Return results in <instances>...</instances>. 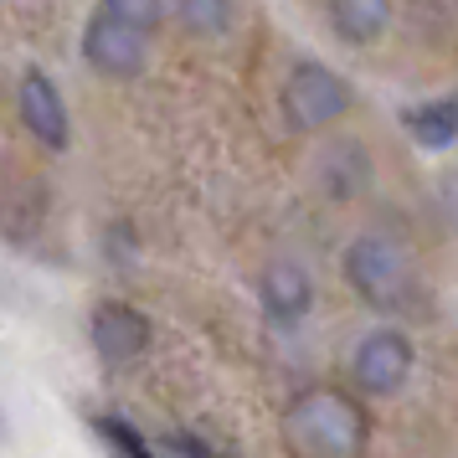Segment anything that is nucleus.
Segmentation results:
<instances>
[{
  "instance_id": "f257e3e1",
  "label": "nucleus",
  "mask_w": 458,
  "mask_h": 458,
  "mask_svg": "<svg viewBox=\"0 0 458 458\" xmlns=\"http://www.w3.org/2000/svg\"><path fill=\"white\" fill-rule=\"evenodd\" d=\"M284 443L293 458H360L371 443V417L340 386H304L284 412Z\"/></svg>"
},
{
  "instance_id": "f03ea898",
  "label": "nucleus",
  "mask_w": 458,
  "mask_h": 458,
  "mask_svg": "<svg viewBox=\"0 0 458 458\" xmlns=\"http://www.w3.org/2000/svg\"><path fill=\"white\" fill-rule=\"evenodd\" d=\"M345 284L371 310H407L412 263H407V252L396 248L392 237L366 232V237H355L351 248H345Z\"/></svg>"
},
{
  "instance_id": "7ed1b4c3",
  "label": "nucleus",
  "mask_w": 458,
  "mask_h": 458,
  "mask_svg": "<svg viewBox=\"0 0 458 458\" xmlns=\"http://www.w3.org/2000/svg\"><path fill=\"white\" fill-rule=\"evenodd\" d=\"M351 83L335 72V67L314 63H293V72L284 78V119H289L299 134H319V129H330L335 119H345L351 114Z\"/></svg>"
},
{
  "instance_id": "20e7f679",
  "label": "nucleus",
  "mask_w": 458,
  "mask_h": 458,
  "mask_svg": "<svg viewBox=\"0 0 458 458\" xmlns=\"http://www.w3.org/2000/svg\"><path fill=\"white\" fill-rule=\"evenodd\" d=\"M417 355H412V340L402 330H366L355 340V355H351V376L355 386L366 396H392L407 386Z\"/></svg>"
},
{
  "instance_id": "39448f33",
  "label": "nucleus",
  "mask_w": 458,
  "mask_h": 458,
  "mask_svg": "<svg viewBox=\"0 0 458 458\" xmlns=\"http://www.w3.org/2000/svg\"><path fill=\"white\" fill-rule=\"evenodd\" d=\"M145 52H149V31L140 26L119 21L114 11L98 5V16L83 26V63L98 72V78H134L140 67H145Z\"/></svg>"
},
{
  "instance_id": "423d86ee",
  "label": "nucleus",
  "mask_w": 458,
  "mask_h": 458,
  "mask_svg": "<svg viewBox=\"0 0 458 458\" xmlns=\"http://www.w3.org/2000/svg\"><path fill=\"white\" fill-rule=\"evenodd\" d=\"M16 114H21L26 134L47 149H67L72 140V119H67V104H63V88L47 78L42 67H26L21 83H16Z\"/></svg>"
},
{
  "instance_id": "0eeeda50",
  "label": "nucleus",
  "mask_w": 458,
  "mask_h": 458,
  "mask_svg": "<svg viewBox=\"0 0 458 458\" xmlns=\"http://www.w3.org/2000/svg\"><path fill=\"white\" fill-rule=\"evenodd\" d=\"M88 335H93V351L104 355L108 366H129L149 345V319L124 299H104L88 319Z\"/></svg>"
},
{
  "instance_id": "6e6552de",
  "label": "nucleus",
  "mask_w": 458,
  "mask_h": 458,
  "mask_svg": "<svg viewBox=\"0 0 458 458\" xmlns=\"http://www.w3.org/2000/svg\"><path fill=\"white\" fill-rule=\"evenodd\" d=\"M258 299H263V314L278 330H293L314 310V278L304 273V263L273 258L268 268H263V278H258Z\"/></svg>"
},
{
  "instance_id": "1a4fd4ad",
  "label": "nucleus",
  "mask_w": 458,
  "mask_h": 458,
  "mask_svg": "<svg viewBox=\"0 0 458 458\" xmlns=\"http://www.w3.org/2000/svg\"><path fill=\"white\" fill-rule=\"evenodd\" d=\"M371 155H366V145L360 140H335L325 155H319V186H325V196H335V201H351V196H360V191L371 186Z\"/></svg>"
},
{
  "instance_id": "9d476101",
  "label": "nucleus",
  "mask_w": 458,
  "mask_h": 458,
  "mask_svg": "<svg viewBox=\"0 0 458 458\" xmlns=\"http://www.w3.org/2000/svg\"><path fill=\"white\" fill-rule=\"evenodd\" d=\"M325 16L345 47H371L392 26V0H325Z\"/></svg>"
},
{
  "instance_id": "9b49d317",
  "label": "nucleus",
  "mask_w": 458,
  "mask_h": 458,
  "mask_svg": "<svg viewBox=\"0 0 458 458\" xmlns=\"http://www.w3.org/2000/svg\"><path fill=\"white\" fill-rule=\"evenodd\" d=\"M402 129L412 134L422 149H448L458 145V93H443V98H428L402 114Z\"/></svg>"
},
{
  "instance_id": "f8f14e48",
  "label": "nucleus",
  "mask_w": 458,
  "mask_h": 458,
  "mask_svg": "<svg viewBox=\"0 0 458 458\" xmlns=\"http://www.w3.org/2000/svg\"><path fill=\"white\" fill-rule=\"evenodd\" d=\"M170 5L191 37H222L232 26V0H170Z\"/></svg>"
},
{
  "instance_id": "ddd939ff",
  "label": "nucleus",
  "mask_w": 458,
  "mask_h": 458,
  "mask_svg": "<svg viewBox=\"0 0 458 458\" xmlns=\"http://www.w3.org/2000/svg\"><path fill=\"white\" fill-rule=\"evenodd\" d=\"M93 428H98V437H104V443H108V448H114L119 458H160V454H155V448L145 443V437L129 428L124 417H98Z\"/></svg>"
},
{
  "instance_id": "4468645a",
  "label": "nucleus",
  "mask_w": 458,
  "mask_h": 458,
  "mask_svg": "<svg viewBox=\"0 0 458 458\" xmlns=\"http://www.w3.org/2000/svg\"><path fill=\"white\" fill-rule=\"evenodd\" d=\"M104 11H114L119 21H129V26H140V31H160V16H165V0H98Z\"/></svg>"
}]
</instances>
